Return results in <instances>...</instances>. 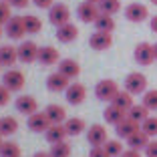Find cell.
Returning a JSON list of instances; mask_svg holds the SVG:
<instances>
[{"label": "cell", "instance_id": "83f0119b", "mask_svg": "<svg viewBox=\"0 0 157 157\" xmlns=\"http://www.w3.org/2000/svg\"><path fill=\"white\" fill-rule=\"evenodd\" d=\"M149 113H151V111H149L147 107L141 103V105H133V107H131L129 111H127V117H129L131 121H135V123L141 125V123H143V121L149 117Z\"/></svg>", "mask_w": 157, "mask_h": 157}, {"label": "cell", "instance_id": "7402d4cb", "mask_svg": "<svg viewBox=\"0 0 157 157\" xmlns=\"http://www.w3.org/2000/svg\"><path fill=\"white\" fill-rule=\"evenodd\" d=\"M67 137H69V133H67L65 125H51V127L46 129V133H44V139H46L51 145L60 143V141H65Z\"/></svg>", "mask_w": 157, "mask_h": 157}, {"label": "cell", "instance_id": "4316f807", "mask_svg": "<svg viewBox=\"0 0 157 157\" xmlns=\"http://www.w3.org/2000/svg\"><path fill=\"white\" fill-rule=\"evenodd\" d=\"M93 24H95V28L101 30V33H113V30H115V18H113L111 14H103L101 12Z\"/></svg>", "mask_w": 157, "mask_h": 157}, {"label": "cell", "instance_id": "f1b7e54d", "mask_svg": "<svg viewBox=\"0 0 157 157\" xmlns=\"http://www.w3.org/2000/svg\"><path fill=\"white\" fill-rule=\"evenodd\" d=\"M22 22H24V30H26V34H36V33H40V28H42L40 18L34 16V14H26V16H22Z\"/></svg>", "mask_w": 157, "mask_h": 157}, {"label": "cell", "instance_id": "ac0fdd59", "mask_svg": "<svg viewBox=\"0 0 157 157\" xmlns=\"http://www.w3.org/2000/svg\"><path fill=\"white\" fill-rule=\"evenodd\" d=\"M77 36H78V28L75 26L73 22H67V24L56 28V38H59L60 42H65V44L77 40Z\"/></svg>", "mask_w": 157, "mask_h": 157}, {"label": "cell", "instance_id": "4fadbf2b", "mask_svg": "<svg viewBox=\"0 0 157 157\" xmlns=\"http://www.w3.org/2000/svg\"><path fill=\"white\" fill-rule=\"evenodd\" d=\"M69 85H71V78H67L63 73H51L48 77H46V89L51 93H63V91H67L69 89Z\"/></svg>", "mask_w": 157, "mask_h": 157}, {"label": "cell", "instance_id": "1f68e13d", "mask_svg": "<svg viewBox=\"0 0 157 157\" xmlns=\"http://www.w3.org/2000/svg\"><path fill=\"white\" fill-rule=\"evenodd\" d=\"M99 10H101L103 14H117L121 10V2L119 0H101V2H99Z\"/></svg>", "mask_w": 157, "mask_h": 157}, {"label": "cell", "instance_id": "9c48e42d", "mask_svg": "<svg viewBox=\"0 0 157 157\" xmlns=\"http://www.w3.org/2000/svg\"><path fill=\"white\" fill-rule=\"evenodd\" d=\"M125 18L129 20V22H143V20L149 18V10L141 2H131L125 8Z\"/></svg>", "mask_w": 157, "mask_h": 157}, {"label": "cell", "instance_id": "603a6c76", "mask_svg": "<svg viewBox=\"0 0 157 157\" xmlns=\"http://www.w3.org/2000/svg\"><path fill=\"white\" fill-rule=\"evenodd\" d=\"M127 141V145H129V149H137V151H141V149H145L149 145V141H151V137H149L147 133H145L143 129H139L137 133H133L129 139H125Z\"/></svg>", "mask_w": 157, "mask_h": 157}, {"label": "cell", "instance_id": "8992f818", "mask_svg": "<svg viewBox=\"0 0 157 157\" xmlns=\"http://www.w3.org/2000/svg\"><path fill=\"white\" fill-rule=\"evenodd\" d=\"M101 14V10H99V6L97 4H93V2H81V4L77 6V16H78V20L81 22H87V24H91V22H95L97 20V16Z\"/></svg>", "mask_w": 157, "mask_h": 157}, {"label": "cell", "instance_id": "ee69618b", "mask_svg": "<svg viewBox=\"0 0 157 157\" xmlns=\"http://www.w3.org/2000/svg\"><path fill=\"white\" fill-rule=\"evenodd\" d=\"M149 26H151V30H153V33L157 34V14H155V16L151 18V22H149Z\"/></svg>", "mask_w": 157, "mask_h": 157}, {"label": "cell", "instance_id": "ffe728a7", "mask_svg": "<svg viewBox=\"0 0 157 157\" xmlns=\"http://www.w3.org/2000/svg\"><path fill=\"white\" fill-rule=\"evenodd\" d=\"M38 63L44 67H52L59 60V51H56L55 46H40V51H38Z\"/></svg>", "mask_w": 157, "mask_h": 157}, {"label": "cell", "instance_id": "8d00e7d4", "mask_svg": "<svg viewBox=\"0 0 157 157\" xmlns=\"http://www.w3.org/2000/svg\"><path fill=\"white\" fill-rule=\"evenodd\" d=\"M10 8H12V6H10L6 0H2V2H0V24H2V26H4V24L8 22L10 18H12V14H10Z\"/></svg>", "mask_w": 157, "mask_h": 157}, {"label": "cell", "instance_id": "484cf974", "mask_svg": "<svg viewBox=\"0 0 157 157\" xmlns=\"http://www.w3.org/2000/svg\"><path fill=\"white\" fill-rule=\"evenodd\" d=\"M111 105L119 107V109H123V111L127 113L131 107L135 105V103H133V95H131L129 91H119V93H117V97L111 101Z\"/></svg>", "mask_w": 157, "mask_h": 157}, {"label": "cell", "instance_id": "b9f144b4", "mask_svg": "<svg viewBox=\"0 0 157 157\" xmlns=\"http://www.w3.org/2000/svg\"><path fill=\"white\" fill-rule=\"evenodd\" d=\"M33 4L38 6V8H51L55 4V0H33Z\"/></svg>", "mask_w": 157, "mask_h": 157}, {"label": "cell", "instance_id": "52a82bcc", "mask_svg": "<svg viewBox=\"0 0 157 157\" xmlns=\"http://www.w3.org/2000/svg\"><path fill=\"white\" fill-rule=\"evenodd\" d=\"M135 63H139V65L143 67H149L155 60V52H153V44H149V42H139L137 46H135Z\"/></svg>", "mask_w": 157, "mask_h": 157}, {"label": "cell", "instance_id": "7a4b0ae2", "mask_svg": "<svg viewBox=\"0 0 157 157\" xmlns=\"http://www.w3.org/2000/svg\"><path fill=\"white\" fill-rule=\"evenodd\" d=\"M48 22L55 24L56 28L63 26V24L71 22V10L67 4H63V2H55V4L48 8Z\"/></svg>", "mask_w": 157, "mask_h": 157}, {"label": "cell", "instance_id": "7bdbcfd3", "mask_svg": "<svg viewBox=\"0 0 157 157\" xmlns=\"http://www.w3.org/2000/svg\"><path fill=\"white\" fill-rule=\"evenodd\" d=\"M121 157H141V153H139L137 149H125Z\"/></svg>", "mask_w": 157, "mask_h": 157}, {"label": "cell", "instance_id": "ba28073f", "mask_svg": "<svg viewBox=\"0 0 157 157\" xmlns=\"http://www.w3.org/2000/svg\"><path fill=\"white\" fill-rule=\"evenodd\" d=\"M26 125H28V129L33 131V133H46V129H48L52 123H51V119L46 117L44 111H36L34 115L28 117Z\"/></svg>", "mask_w": 157, "mask_h": 157}, {"label": "cell", "instance_id": "3957f363", "mask_svg": "<svg viewBox=\"0 0 157 157\" xmlns=\"http://www.w3.org/2000/svg\"><path fill=\"white\" fill-rule=\"evenodd\" d=\"M125 91L131 95H145L147 93V77L143 73H129L125 78Z\"/></svg>", "mask_w": 157, "mask_h": 157}, {"label": "cell", "instance_id": "7dc6e473", "mask_svg": "<svg viewBox=\"0 0 157 157\" xmlns=\"http://www.w3.org/2000/svg\"><path fill=\"white\" fill-rule=\"evenodd\" d=\"M87 2H93V4H99V2H101V0H87Z\"/></svg>", "mask_w": 157, "mask_h": 157}, {"label": "cell", "instance_id": "f546056e", "mask_svg": "<svg viewBox=\"0 0 157 157\" xmlns=\"http://www.w3.org/2000/svg\"><path fill=\"white\" fill-rule=\"evenodd\" d=\"M18 131V121L14 117H0V133L8 137V135H14Z\"/></svg>", "mask_w": 157, "mask_h": 157}, {"label": "cell", "instance_id": "816d5d0a", "mask_svg": "<svg viewBox=\"0 0 157 157\" xmlns=\"http://www.w3.org/2000/svg\"><path fill=\"white\" fill-rule=\"evenodd\" d=\"M0 69H2V65H0Z\"/></svg>", "mask_w": 157, "mask_h": 157}, {"label": "cell", "instance_id": "ab89813d", "mask_svg": "<svg viewBox=\"0 0 157 157\" xmlns=\"http://www.w3.org/2000/svg\"><path fill=\"white\" fill-rule=\"evenodd\" d=\"M6 2H8L12 8H26V6L30 4L33 0H6Z\"/></svg>", "mask_w": 157, "mask_h": 157}, {"label": "cell", "instance_id": "f907efd6", "mask_svg": "<svg viewBox=\"0 0 157 157\" xmlns=\"http://www.w3.org/2000/svg\"><path fill=\"white\" fill-rule=\"evenodd\" d=\"M151 2H153V4H155V6H157V0H151Z\"/></svg>", "mask_w": 157, "mask_h": 157}, {"label": "cell", "instance_id": "9a60e30c", "mask_svg": "<svg viewBox=\"0 0 157 157\" xmlns=\"http://www.w3.org/2000/svg\"><path fill=\"white\" fill-rule=\"evenodd\" d=\"M65 99L71 105H81L87 99V87L81 85V83H71L69 89L65 91Z\"/></svg>", "mask_w": 157, "mask_h": 157}, {"label": "cell", "instance_id": "e0dca14e", "mask_svg": "<svg viewBox=\"0 0 157 157\" xmlns=\"http://www.w3.org/2000/svg\"><path fill=\"white\" fill-rule=\"evenodd\" d=\"M141 129V125L135 123V121H131L129 117H125L123 121H121L119 125H115V133L117 137H123V139H129L133 133H137V131Z\"/></svg>", "mask_w": 157, "mask_h": 157}, {"label": "cell", "instance_id": "8fae6325", "mask_svg": "<svg viewBox=\"0 0 157 157\" xmlns=\"http://www.w3.org/2000/svg\"><path fill=\"white\" fill-rule=\"evenodd\" d=\"M4 34L12 40H20V38L26 34L24 30V22H22V16H12L8 22L4 24Z\"/></svg>", "mask_w": 157, "mask_h": 157}, {"label": "cell", "instance_id": "277c9868", "mask_svg": "<svg viewBox=\"0 0 157 157\" xmlns=\"http://www.w3.org/2000/svg\"><path fill=\"white\" fill-rule=\"evenodd\" d=\"M24 83H26L24 73H22V71H18V69H8L4 75H2V85H4L10 93L20 91V89L24 87Z\"/></svg>", "mask_w": 157, "mask_h": 157}, {"label": "cell", "instance_id": "c3c4849f", "mask_svg": "<svg viewBox=\"0 0 157 157\" xmlns=\"http://www.w3.org/2000/svg\"><path fill=\"white\" fill-rule=\"evenodd\" d=\"M2 137H4V135H2V133H0V145H2V143H4V139H2Z\"/></svg>", "mask_w": 157, "mask_h": 157}, {"label": "cell", "instance_id": "e575fe53", "mask_svg": "<svg viewBox=\"0 0 157 157\" xmlns=\"http://www.w3.org/2000/svg\"><path fill=\"white\" fill-rule=\"evenodd\" d=\"M141 129H143L145 133L149 135V137H157V117L149 115L147 119L141 123Z\"/></svg>", "mask_w": 157, "mask_h": 157}, {"label": "cell", "instance_id": "5bb4252c", "mask_svg": "<svg viewBox=\"0 0 157 157\" xmlns=\"http://www.w3.org/2000/svg\"><path fill=\"white\" fill-rule=\"evenodd\" d=\"M89 44H91L93 51H107V48H111V44H113V36H111V33L95 30V33L89 36Z\"/></svg>", "mask_w": 157, "mask_h": 157}, {"label": "cell", "instance_id": "836d02e7", "mask_svg": "<svg viewBox=\"0 0 157 157\" xmlns=\"http://www.w3.org/2000/svg\"><path fill=\"white\" fill-rule=\"evenodd\" d=\"M51 155L52 157H71V145L67 141H60V143H55L51 147Z\"/></svg>", "mask_w": 157, "mask_h": 157}, {"label": "cell", "instance_id": "bcb514c9", "mask_svg": "<svg viewBox=\"0 0 157 157\" xmlns=\"http://www.w3.org/2000/svg\"><path fill=\"white\" fill-rule=\"evenodd\" d=\"M153 52H155V60H157V42L153 44Z\"/></svg>", "mask_w": 157, "mask_h": 157}, {"label": "cell", "instance_id": "d4e9b609", "mask_svg": "<svg viewBox=\"0 0 157 157\" xmlns=\"http://www.w3.org/2000/svg\"><path fill=\"white\" fill-rule=\"evenodd\" d=\"M63 125H65L69 137H77V135H81L83 131H87V125H85V121L81 119V117H71V119H67Z\"/></svg>", "mask_w": 157, "mask_h": 157}, {"label": "cell", "instance_id": "d590c367", "mask_svg": "<svg viewBox=\"0 0 157 157\" xmlns=\"http://www.w3.org/2000/svg\"><path fill=\"white\" fill-rule=\"evenodd\" d=\"M143 103L145 107H147L149 111H157V89H151V91H147L143 95Z\"/></svg>", "mask_w": 157, "mask_h": 157}, {"label": "cell", "instance_id": "5b68a950", "mask_svg": "<svg viewBox=\"0 0 157 157\" xmlns=\"http://www.w3.org/2000/svg\"><path fill=\"white\" fill-rule=\"evenodd\" d=\"M38 51H40V46H36V42L22 40L18 44V60L24 65H30V63L38 60Z\"/></svg>", "mask_w": 157, "mask_h": 157}, {"label": "cell", "instance_id": "681fc988", "mask_svg": "<svg viewBox=\"0 0 157 157\" xmlns=\"http://www.w3.org/2000/svg\"><path fill=\"white\" fill-rule=\"evenodd\" d=\"M2 33H4V28H2V24H0V36H2Z\"/></svg>", "mask_w": 157, "mask_h": 157}, {"label": "cell", "instance_id": "d6986e66", "mask_svg": "<svg viewBox=\"0 0 157 157\" xmlns=\"http://www.w3.org/2000/svg\"><path fill=\"white\" fill-rule=\"evenodd\" d=\"M46 117L51 119L52 125H63L67 121V111H65V107L63 105H56V103H51V105L44 109Z\"/></svg>", "mask_w": 157, "mask_h": 157}, {"label": "cell", "instance_id": "2e32d148", "mask_svg": "<svg viewBox=\"0 0 157 157\" xmlns=\"http://www.w3.org/2000/svg\"><path fill=\"white\" fill-rule=\"evenodd\" d=\"M18 60V46L12 44H2L0 46V65L2 67H14Z\"/></svg>", "mask_w": 157, "mask_h": 157}, {"label": "cell", "instance_id": "6da1fadb", "mask_svg": "<svg viewBox=\"0 0 157 157\" xmlns=\"http://www.w3.org/2000/svg\"><path fill=\"white\" fill-rule=\"evenodd\" d=\"M119 91H121L119 85H117L113 78H103V81L97 83V87H95V97L103 103H111L113 99L117 97Z\"/></svg>", "mask_w": 157, "mask_h": 157}, {"label": "cell", "instance_id": "30bf717a", "mask_svg": "<svg viewBox=\"0 0 157 157\" xmlns=\"http://www.w3.org/2000/svg\"><path fill=\"white\" fill-rule=\"evenodd\" d=\"M87 141L91 147H103V145L109 141L107 139V129L103 127V125H91L87 129Z\"/></svg>", "mask_w": 157, "mask_h": 157}, {"label": "cell", "instance_id": "d6a6232c", "mask_svg": "<svg viewBox=\"0 0 157 157\" xmlns=\"http://www.w3.org/2000/svg\"><path fill=\"white\" fill-rule=\"evenodd\" d=\"M103 147H105V151L109 153L111 157H121V155H123V143L117 141V139H109Z\"/></svg>", "mask_w": 157, "mask_h": 157}, {"label": "cell", "instance_id": "cb8c5ba5", "mask_svg": "<svg viewBox=\"0 0 157 157\" xmlns=\"http://www.w3.org/2000/svg\"><path fill=\"white\" fill-rule=\"evenodd\" d=\"M103 117H105V121L109 125H119L121 121L127 117V113H125L123 109H119V107H115V105H107V109L103 111Z\"/></svg>", "mask_w": 157, "mask_h": 157}, {"label": "cell", "instance_id": "f6af8a7d", "mask_svg": "<svg viewBox=\"0 0 157 157\" xmlns=\"http://www.w3.org/2000/svg\"><path fill=\"white\" fill-rule=\"evenodd\" d=\"M33 157H52V155H51V151H36Z\"/></svg>", "mask_w": 157, "mask_h": 157}, {"label": "cell", "instance_id": "4dcf8cb0", "mask_svg": "<svg viewBox=\"0 0 157 157\" xmlns=\"http://www.w3.org/2000/svg\"><path fill=\"white\" fill-rule=\"evenodd\" d=\"M0 157H20V145L14 141H4L0 145Z\"/></svg>", "mask_w": 157, "mask_h": 157}, {"label": "cell", "instance_id": "44dd1931", "mask_svg": "<svg viewBox=\"0 0 157 157\" xmlns=\"http://www.w3.org/2000/svg\"><path fill=\"white\" fill-rule=\"evenodd\" d=\"M59 73H63L67 78H77L78 75H81V67H78V63L75 59H63L59 63Z\"/></svg>", "mask_w": 157, "mask_h": 157}, {"label": "cell", "instance_id": "74e56055", "mask_svg": "<svg viewBox=\"0 0 157 157\" xmlns=\"http://www.w3.org/2000/svg\"><path fill=\"white\" fill-rule=\"evenodd\" d=\"M8 101H10V91L4 87V85H0V107L8 105Z\"/></svg>", "mask_w": 157, "mask_h": 157}, {"label": "cell", "instance_id": "7c38bea8", "mask_svg": "<svg viewBox=\"0 0 157 157\" xmlns=\"http://www.w3.org/2000/svg\"><path fill=\"white\" fill-rule=\"evenodd\" d=\"M14 107H16V111L22 113V115H34L38 111V101L33 97V95H20L16 101H14Z\"/></svg>", "mask_w": 157, "mask_h": 157}, {"label": "cell", "instance_id": "f35d334b", "mask_svg": "<svg viewBox=\"0 0 157 157\" xmlns=\"http://www.w3.org/2000/svg\"><path fill=\"white\" fill-rule=\"evenodd\" d=\"M143 151H145V157H157V139L155 141H149V145Z\"/></svg>", "mask_w": 157, "mask_h": 157}, {"label": "cell", "instance_id": "60d3db41", "mask_svg": "<svg viewBox=\"0 0 157 157\" xmlns=\"http://www.w3.org/2000/svg\"><path fill=\"white\" fill-rule=\"evenodd\" d=\"M89 157H111L105 151V147H91V155Z\"/></svg>", "mask_w": 157, "mask_h": 157}]
</instances>
